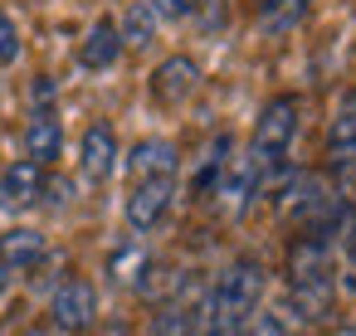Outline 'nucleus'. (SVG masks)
<instances>
[{
  "label": "nucleus",
  "instance_id": "f257e3e1",
  "mask_svg": "<svg viewBox=\"0 0 356 336\" xmlns=\"http://www.w3.org/2000/svg\"><path fill=\"white\" fill-rule=\"evenodd\" d=\"M337 307V258L332 239L302 234L288 249V312L293 321H327Z\"/></svg>",
  "mask_w": 356,
  "mask_h": 336
},
{
  "label": "nucleus",
  "instance_id": "f03ea898",
  "mask_svg": "<svg viewBox=\"0 0 356 336\" xmlns=\"http://www.w3.org/2000/svg\"><path fill=\"white\" fill-rule=\"evenodd\" d=\"M264 302V263L259 258H234L215 287L205 292V307L195 321H210V326H225V331H239L249 321V312H259Z\"/></svg>",
  "mask_w": 356,
  "mask_h": 336
},
{
  "label": "nucleus",
  "instance_id": "7ed1b4c3",
  "mask_svg": "<svg viewBox=\"0 0 356 336\" xmlns=\"http://www.w3.org/2000/svg\"><path fill=\"white\" fill-rule=\"evenodd\" d=\"M298 112H302V103H298L293 93H278V98L264 103V112H259V122H254L249 161L259 166L264 185L288 171V151H293V137H298Z\"/></svg>",
  "mask_w": 356,
  "mask_h": 336
},
{
  "label": "nucleus",
  "instance_id": "20e7f679",
  "mask_svg": "<svg viewBox=\"0 0 356 336\" xmlns=\"http://www.w3.org/2000/svg\"><path fill=\"white\" fill-rule=\"evenodd\" d=\"M98 317V292L88 278H64L54 292H49V326L64 331V336H79L88 331Z\"/></svg>",
  "mask_w": 356,
  "mask_h": 336
},
{
  "label": "nucleus",
  "instance_id": "39448f33",
  "mask_svg": "<svg viewBox=\"0 0 356 336\" xmlns=\"http://www.w3.org/2000/svg\"><path fill=\"white\" fill-rule=\"evenodd\" d=\"M171 200H176V176L132 180V190H127V205H122V215H127V229H132V234H152V229L166 219Z\"/></svg>",
  "mask_w": 356,
  "mask_h": 336
},
{
  "label": "nucleus",
  "instance_id": "423d86ee",
  "mask_svg": "<svg viewBox=\"0 0 356 336\" xmlns=\"http://www.w3.org/2000/svg\"><path fill=\"white\" fill-rule=\"evenodd\" d=\"M44 166L40 161H30V156H20V161H10L6 171H0V210L6 215H25V210H35L40 200H44Z\"/></svg>",
  "mask_w": 356,
  "mask_h": 336
},
{
  "label": "nucleus",
  "instance_id": "0eeeda50",
  "mask_svg": "<svg viewBox=\"0 0 356 336\" xmlns=\"http://www.w3.org/2000/svg\"><path fill=\"white\" fill-rule=\"evenodd\" d=\"M195 88H200V64L186 59V54H171V59H161L152 69V98L161 108H181Z\"/></svg>",
  "mask_w": 356,
  "mask_h": 336
},
{
  "label": "nucleus",
  "instance_id": "6e6552de",
  "mask_svg": "<svg viewBox=\"0 0 356 336\" xmlns=\"http://www.w3.org/2000/svg\"><path fill=\"white\" fill-rule=\"evenodd\" d=\"M118 132L108 127V122H93L88 132H83V142H79V171H83V180H93V185H103L113 171H118Z\"/></svg>",
  "mask_w": 356,
  "mask_h": 336
},
{
  "label": "nucleus",
  "instance_id": "1a4fd4ad",
  "mask_svg": "<svg viewBox=\"0 0 356 336\" xmlns=\"http://www.w3.org/2000/svg\"><path fill=\"white\" fill-rule=\"evenodd\" d=\"M64 151V122L54 108H35L30 122H25V156L40 161V166H54Z\"/></svg>",
  "mask_w": 356,
  "mask_h": 336
},
{
  "label": "nucleus",
  "instance_id": "9d476101",
  "mask_svg": "<svg viewBox=\"0 0 356 336\" xmlns=\"http://www.w3.org/2000/svg\"><path fill=\"white\" fill-rule=\"evenodd\" d=\"M49 258V239L40 229H6L0 234V268L6 273H35Z\"/></svg>",
  "mask_w": 356,
  "mask_h": 336
},
{
  "label": "nucleus",
  "instance_id": "9b49d317",
  "mask_svg": "<svg viewBox=\"0 0 356 336\" xmlns=\"http://www.w3.org/2000/svg\"><path fill=\"white\" fill-rule=\"evenodd\" d=\"M327 161L337 171H356V88L337 103L332 127H327Z\"/></svg>",
  "mask_w": 356,
  "mask_h": 336
},
{
  "label": "nucleus",
  "instance_id": "f8f14e48",
  "mask_svg": "<svg viewBox=\"0 0 356 336\" xmlns=\"http://www.w3.org/2000/svg\"><path fill=\"white\" fill-rule=\"evenodd\" d=\"M181 171V156L166 137H142L132 151H127V176L132 180H152V176H176Z\"/></svg>",
  "mask_w": 356,
  "mask_h": 336
},
{
  "label": "nucleus",
  "instance_id": "ddd939ff",
  "mask_svg": "<svg viewBox=\"0 0 356 336\" xmlns=\"http://www.w3.org/2000/svg\"><path fill=\"white\" fill-rule=\"evenodd\" d=\"M118 54H122V40H118V20H98L88 35H83V49H79V64L88 69V74H103V69H113L118 64Z\"/></svg>",
  "mask_w": 356,
  "mask_h": 336
},
{
  "label": "nucleus",
  "instance_id": "4468645a",
  "mask_svg": "<svg viewBox=\"0 0 356 336\" xmlns=\"http://www.w3.org/2000/svg\"><path fill=\"white\" fill-rule=\"evenodd\" d=\"M156 15L147 10V0H132V6L122 10V20H118V40H122V49H147L152 40H156Z\"/></svg>",
  "mask_w": 356,
  "mask_h": 336
},
{
  "label": "nucleus",
  "instance_id": "2eb2a0df",
  "mask_svg": "<svg viewBox=\"0 0 356 336\" xmlns=\"http://www.w3.org/2000/svg\"><path fill=\"white\" fill-rule=\"evenodd\" d=\"M307 15V0H259V30L264 35H288Z\"/></svg>",
  "mask_w": 356,
  "mask_h": 336
},
{
  "label": "nucleus",
  "instance_id": "dca6fc26",
  "mask_svg": "<svg viewBox=\"0 0 356 336\" xmlns=\"http://www.w3.org/2000/svg\"><path fill=\"white\" fill-rule=\"evenodd\" d=\"M147 336H200V331H195V317L186 307H161L152 317V331Z\"/></svg>",
  "mask_w": 356,
  "mask_h": 336
},
{
  "label": "nucleus",
  "instance_id": "f3484780",
  "mask_svg": "<svg viewBox=\"0 0 356 336\" xmlns=\"http://www.w3.org/2000/svg\"><path fill=\"white\" fill-rule=\"evenodd\" d=\"M239 336H293V331H288L283 312H264L259 307V312H249V321L239 326Z\"/></svg>",
  "mask_w": 356,
  "mask_h": 336
},
{
  "label": "nucleus",
  "instance_id": "a211bd4d",
  "mask_svg": "<svg viewBox=\"0 0 356 336\" xmlns=\"http://www.w3.org/2000/svg\"><path fill=\"white\" fill-rule=\"evenodd\" d=\"M205 0H147V10L161 20V25H176V20H191Z\"/></svg>",
  "mask_w": 356,
  "mask_h": 336
},
{
  "label": "nucleus",
  "instance_id": "6ab92c4d",
  "mask_svg": "<svg viewBox=\"0 0 356 336\" xmlns=\"http://www.w3.org/2000/svg\"><path fill=\"white\" fill-rule=\"evenodd\" d=\"M137 268H147V253H142L137 244H127L122 253H113V278H118V283H137V278H142Z\"/></svg>",
  "mask_w": 356,
  "mask_h": 336
},
{
  "label": "nucleus",
  "instance_id": "aec40b11",
  "mask_svg": "<svg viewBox=\"0 0 356 336\" xmlns=\"http://www.w3.org/2000/svg\"><path fill=\"white\" fill-rule=\"evenodd\" d=\"M15 59H20V30L10 15H0V69L15 64Z\"/></svg>",
  "mask_w": 356,
  "mask_h": 336
},
{
  "label": "nucleus",
  "instance_id": "412c9836",
  "mask_svg": "<svg viewBox=\"0 0 356 336\" xmlns=\"http://www.w3.org/2000/svg\"><path fill=\"white\" fill-rule=\"evenodd\" d=\"M337 244H341V253H346V263H351V273H356V210H346V219H341V229H337Z\"/></svg>",
  "mask_w": 356,
  "mask_h": 336
},
{
  "label": "nucleus",
  "instance_id": "4be33fe9",
  "mask_svg": "<svg viewBox=\"0 0 356 336\" xmlns=\"http://www.w3.org/2000/svg\"><path fill=\"white\" fill-rule=\"evenodd\" d=\"M6 283H10V273H6V268H0V292H6Z\"/></svg>",
  "mask_w": 356,
  "mask_h": 336
},
{
  "label": "nucleus",
  "instance_id": "5701e85b",
  "mask_svg": "<svg viewBox=\"0 0 356 336\" xmlns=\"http://www.w3.org/2000/svg\"><path fill=\"white\" fill-rule=\"evenodd\" d=\"M103 336H127V331H122V326H113V331H103Z\"/></svg>",
  "mask_w": 356,
  "mask_h": 336
},
{
  "label": "nucleus",
  "instance_id": "b1692460",
  "mask_svg": "<svg viewBox=\"0 0 356 336\" xmlns=\"http://www.w3.org/2000/svg\"><path fill=\"white\" fill-rule=\"evenodd\" d=\"M20 336H44V331H20Z\"/></svg>",
  "mask_w": 356,
  "mask_h": 336
},
{
  "label": "nucleus",
  "instance_id": "393cba45",
  "mask_svg": "<svg viewBox=\"0 0 356 336\" xmlns=\"http://www.w3.org/2000/svg\"><path fill=\"white\" fill-rule=\"evenodd\" d=\"M0 336H10V331H0Z\"/></svg>",
  "mask_w": 356,
  "mask_h": 336
}]
</instances>
